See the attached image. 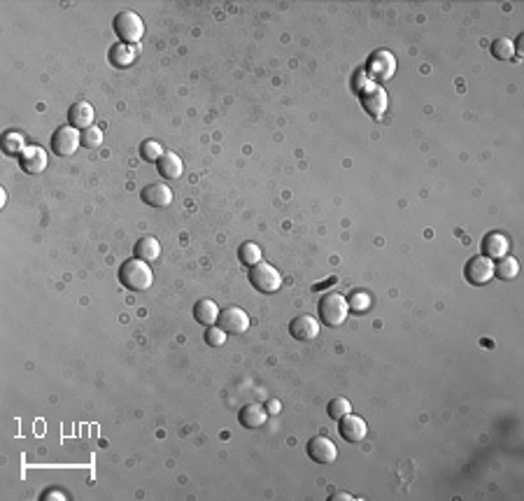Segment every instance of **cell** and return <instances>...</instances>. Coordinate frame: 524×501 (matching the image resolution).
<instances>
[{
    "label": "cell",
    "instance_id": "cell-6",
    "mask_svg": "<svg viewBox=\"0 0 524 501\" xmlns=\"http://www.w3.org/2000/svg\"><path fill=\"white\" fill-rule=\"evenodd\" d=\"M396 72V59L391 56L389 52H373L368 56V63H366V77L370 82H387V79L394 77Z\"/></svg>",
    "mask_w": 524,
    "mask_h": 501
},
{
    "label": "cell",
    "instance_id": "cell-22",
    "mask_svg": "<svg viewBox=\"0 0 524 501\" xmlns=\"http://www.w3.org/2000/svg\"><path fill=\"white\" fill-rule=\"evenodd\" d=\"M520 273V264L518 259L511 257V254H506V257L499 259V264H494V275L501 280H515Z\"/></svg>",
    "mask_w": 524,
    "mask_h": 501
},
{
    "label": "cell",
    "instance_id": "cell-15",
    "mask_svg": "<svg viewBox=\"0 0 524 501\" xmlns=\"http://www.w3.org/2000/svg\"><path fill=\"white\" fill-rule=\"evenodd\" d=\"M268 420V410L266 406L261 403H247L243 410L238 413V422L245 427V429H259L264 427Z\"/></svg>",
    "mask_w": 524,
    "mask_h": 501
},
{
    "label": "cell",
    "instance_id": "cell-29",
    "mask_svg": "<svg viewBox=\"0 0 524 501\" xmlns=\"http://www.w3.org/2000/svg\"><path fill=\"white\" fill-rule=\"evenodd\" d=\"M140 156L145 159V161H159V159L163 156V149L156 140H145L140 145Z\"/></svg>",
    "mask_w": 524,
    "mask_h": 501
},
{
    "label": "cell",
    "instance_id": "cell-25",
    "mask_svg": "<svg viewBox=\"0 0 524 501\" xmlns=\"http://www.w3.org/2000/svg\"><path fill=\"white\" fill-rule=\"evenodd\" d=\"M26 149V140L21 133H5L3 135V152L5 154H24Z\"/></svg>",
    "mask_w": 524,
    "mask_h": 501
},
{
    "label": "cell",
    "instance_id": "cell-30",
    "mask_svg": "<svg viewBox=\"0 0 524 501\" xmlns=\"http://www.w3.org/2000/svg\"><path fill=\"white\" fill-rule=\"evenodd\" d=\"M206 343L213 345V347H220L227 343V331L222 329V326H208L206 331Z\"/></svg>",
    "mask_w": 524,
    "mask_h": 501
},
{
    "label": "cell",
    "instance_id": "cell-17",
    "mask_svg": "<svg viewBox=\"0 0 524 501\" xmlns=\"http://www.w3.org/2000/svg\"><path fill=\"white\" fill-rule=\"evenodd\" d=\"M137 54H140V47L137 45L116 42V45L110 49V54H107V59H110L114 68H128V65H133V61L137 59Z\"/></svg>",
    "mask_w": 524,
    "mask_h": 501
},
{
    "label": "cell",
    "instance_id": "cell-27",
    "mask_svg": "<svg viewBox=\"0 0 524 501\" xmlns=\"http://www.w3.org/2000/svg\"><path fill=\"white\" fill-rule=\"evenodd\" d=\"M329 417L331 420H340V417H345L347 413H352V401H347L345 396H338V399H333V401H329Z\"/></svg>",
    "mask_w": 524,
    "mask_h": 501
},
{
    "label": "cell",
    "instance_id": "cell-11",
    "mask_svg": "<svg viewBox=\"0 0 524 501\" xmlns=\"http://www.w3.org/2000/svg\"><path fill=\"white\" fill-rule=\"evenodd\" d=\"M289 333L294 336L296 340H301V343H310V340H315L319 336V319L312 317L308 313L298 315L291 319L289 324Z\"/></svg>",
    "mask_w": 524,
    "mask_h": 501
},
{
    "label": "cell",
    "instance_id": "cell-28",
    "mask_svg": "<svg viewBox=\"0 0 524 501\" xmlns=\"http://www.w3.org/2000/svg\"><path fill=\"white\" fill-rule=\"evenodd\" d=\"M100 145H103V131L96 128V126L82 131V147L96 149V147H100Z\"/></svg>",
    "mask_w": 524,
    "mask_h": 501
},
{
    "label": "cell",
    "instance_id": "cell-10",
    "mask_svg": "<svg viewBox=\"0 0 524 501\" xmlns=\"http://www.w3.org/2000/svg\"><path fill=\"white\" fill-rule=\"evenodd\" d=\"M217 324H220L227 333H245L247 329H250V315H247L243 308L231 306V308L222 310Z\"/></svg>",
    "mask_w": 524,
    "mask_h": 501
},
{
    "label": "cell",
    "instance_id": "cell-13",
    "mask_svg": "<svg viewBox=\"0 0 524 501\" xmlns=\"http://www.w3.org/2000/svg\"><path fill=\"white\" fill-rule=\"evenodd\" d=\"M19 163L28 175H40L42 171H47V152L38 145H28L24 154L19 156Z\"/></svg>",
    "mask_w": 524,
    "mask_h": 501
},
{
    "label": "cell",
    "instance_id": "cell-8",
    "mask_svg": "<svg viewBox=\"0 0 524 501\" xmlns=\"http://www.w3.org/2000/svg\"><path fill=\"white\" fill-rule=\"evenodd\" d=\"M464 275L471 285H487L494 278V261L485 254H478V257L469 259V264L464 268Z\"/></svg>",
    "mask_w": 524,
    "mask_h": 501
},
{
    "label": "cell",
    "instance_id": "cell-21",
    "mask_svg": "<svg viewBox=\"0 0 524 501\" xmlns=\"http://www.w3.org/2000/svg\"><path fill=\"white\" fill-rule=\"evenodd\" d=\"M133 254L142 261H156L159 257H161V243H159L154 236H145L135 243Z\"/></svg>",
    "mask_w": 524,
    "mask_h": 501
},
{
    "label": "cell",
    "instance_id": "cell-12",
    "mask_svg": "<svg viewBox=\"0 0 524 501\" xmlns=\"http://www.w3.org/2000/svg\"><path fill=\"white\" fill-rule=\"evenodd\" d=\"M308 457L312 462H317V464H331V462H336L338 448H336V443H333L331 439L315 436V439L308 441Z\"/></svg>",
    "mask_w": 524,
    "mask_h": 501
},
{
    "label": "cell",
    "instance_id": "cell-2",
    "mask_svg": "<svg viewBox=\"0 0 524 501\" xmlns=\"http://www.w3.org/2000/svg\"><path fill=\"white\" fill-rule=\"evenodd\" d=\"M319 322L324 326H340L345 324V319L349 315V306H347V299L343 294L338 292H329L324 294L322 299H319Z\"/></svg>",
    "mask_w": 524,
    "mask_h": 501
},
{
    "label": "cell",
    "instance_id": "cell-9",
    "mask_svg": "<svg viewBox=\"0 0 524 501\" xmlns=\"http://www.w3.org/2000/svg\"><path fill=\"white\" fill-rule=\"evenodd\" d=\"M338 432H340V439H345L347 443H361L368 434V425L363 417L354 415V413H347L345 417L338 420Z\"/></svg>",
    "mask_w": 524,
    "mask_h": 501
},
{
    "label": "cell",
    "instance_id": "cell-31",
    "mask_svg": "<svg viewBox=\"0 0 524 501\" xmlns=\"http://www.w3.org/2000/svg\"><path fill=\"white\" fill-rule=\"evenodd\" d=\"M42 499H45V501H52V499L65 501V495H63V492H58V490H49L47 495H42Z\"/></svg>",
    "mask_w": 524,
    "mask_h": 501
},
{
    "label": "cell",
    "instance_id": "cell-33",
    "mask_svg": "<svg viewBox=\"0 0 524 501\" xmlns=\"http://www.w3.org/2000/svg\"><path fill=\"white\" fill-rule=\"evenodd\" d=\"M331 501H354L352 495H347V492H338V495H333Z\"/></svg>",
    "mask_w": 524,
    "mask_h": 501
},
{
    "label": "cell",
    "instance_id": "cell-18",
    "mask_svg": "<svg viewBox=\"0 0 524 501\" xmlns=\"http://www.w3.org/2000/svg\"><path fill=\"white\" fill-rule=\"evenodd\" d=\"M511 252V241H508V236H504V234H487L485 238H483V254L485 257H490V259H501V257H506V254Z\"/></svg>",
    "mask_w": 524,
    "mask_h": 501
},
{
    "label": "cell",
    "instance_id": "cell-24",
    "mask_svg": "<svg viewBox=\"0 0 524 501\" xmlns=\"http://www.w3.org/2000/svg\"><path fill=\"white\" fill-rule=\"evenodd\" d=\"M238 259H240V264H245L247 268L257 266L261 261V248L257 243H243L238 248Z\"/></svg>",
    "mask_w": 524,
    "mask_h": 501
},
{
    "label": "cell",
    "instance_id": "cell-14",
    "mask_svg": "<svg viewBox=\"0 0 524 501\" xmlns=\"http://www.w3.org/2000/svg\"><path fill=\"white\" fill-rule=\"evenodd\" d=\"M142 201L152 208H168L173 203V192H170L168 185L152 182L142 189Z\"/></svg>",
    "mask_w": 524,
    "mask_h": 501
},
{
    "label": "cell",
    "instance_id": "cell-5",
    "mask_svg": "<svg viewBox=\"0 0 524 501\" xmlns=\"http://www.w3.org/2000/svg\"><path fill=\"white\" fill-rule=\"evenodd\" d=\"M250 282L261 294H275L282 287V273L266 261H259L257 266L250 268Z\"/></svg>",
    "mask_w": 524,
    "mask_h": 501
},
{
    "label": "cell",
    "instance_id": "cell-7",
    "mask_svg": "<svg viewBox=\"0 0 524 501\" xmlns=\"http://www.w3.org/2000/svg\"><path fill=\"white\" fill-rule=\"evenodd\" d=\"M82 145V133L75 126H61L52 135V152L56 156H72Z\"/></svg>",
    "mask_w": 524,
    "mask_h": 501
},
{
    "label": "cell",
    "instance_id": "cell-32",
    "mask_svg": "<svg viewBox=\"0 0 524 501\" xmlns=\"http://www.w3.org/2000/svg\"><path fill=\"white\" fill-rule=\"evenodd\" d=\"M266 410L271 413V415H275V413H280V401H278V399H271V401L266 403Z\"/></svg>",
    "mask_w": 524,
    "mask_h": 501
},
{
    "label": "cell",
    "instance_id": "cell-23",
    "mask_svg": "<svg viewBox=\"0 0 524 501\" xmlns=\"http://www.w3.org/2000/svg\"><path fill=\"white\" fill-rule=\"evenodd\" d=\"M490 52H492L494 59H499V61H513L515 59V45L508 38H497V40H494Z\"/></svg>",
    "mask_w": 524,
    "mask_h": 501
},
{
    "label": "cell",
    "instance_id": "cell-4",
    "mask_svg": "<svg viewBox=\"0 0 524 501\" xmlns=\"http://www.w3.org/2000/svg\"><path fill=\"white\" fill-rule=\"evenodd\" d=\"M114 33L119 35L121 42L126 45H137L145 35V21L140 19V14L133 10H121L112 21Z\"/></svg>",
    "mask_w": 524,
    "mask_h": 501
},
{
    "label": "cell",
    "instance_id": "cell-16",
    "mask_svg": "<svg viewBox=\"0 0 524 501\" xmlns=\"http://www.w3.org/2000/svg\"><path fill=\"white\" fill-rule=\"evenodd\" d=\"M93 119H96V112H93V105L86 103V100H79V103L72 105L70 112H68L70 126H75L77 131L79 128H82V131L91 128L93 126Z\"/></svg>",
    "mask_w": 524,
    "mask_h": 501
},
{
    "label": "cell",
    "instance_id": "cell-20",
    "mask_svg": "<svg viewBox=\"0 0 524 501\" xmlns=\"http://www.w3.org/2000/svg\"><path fill=\"white\" fill-rule=\"evenodd\" d=\"M220 313H222V310L217 308V303H215V301H210V299H201V301L194 306V317H196V322H201L203 326H215V324H217V319H220Z\"/></svg>",
    "mask_w": 524,
    "mask_h": 501
},
{
    "label": "cell",
    "instance_id": "cell-3",
    "mask_svg": "<svg viewBox=\"0 0 524 501\" xmlns=\"http://www.w3.org/2000/svg\"><path fill=\"white\" fill-rule=\"evenodd\" d=\"M361 79H363V75L359 77V82H361ZM354 89H356V93H359L363 110H366L370 117L380 119L382 114L387 112V91H384L380 84H375V82H370V79H368V82L356 84Z\"/></svg>",
    "mask_w": 524,
    "mask_h": 501
},
{
    "label": "cell",
    "instance_id": "cell-26",
    "mask_svg": "<svg viewBox=\"0 0 524 501\" xmlns=\"http://www.w3.org/2000/svg\"><path fill=\"white\" fill-rule=\"evenodd\" d=\"M347 306L349 310H354V313H366L370 308V294L363 292V289H354L352 296L347 299Z\"/></svg>",
    "mask_w": 524,
    "mask_h": 501
},
{
    "label": "cell",
    "instance_id": "cell-19",
    "mask_svg": "<svg viewBox=\"0 0 524 501\" xmlns=\"http://www.w3.org/2000/svg\"><path fill=\"white\" fill-rule=\"evenodd\" d=\"M156 168L161 178L177 180L182 173H184V163H182V159L177 154H173V152H163V156L156 161Z\"/></svg>",
    "mask_w": 524,
    "mask_h": 501
},
{
    "label": "cell",
    "instance_id": "cell-1",
    "mask_svg": "<svg viewBox=\"0 0 524 501\" xmlns=\"http://www.w3.org/2000/svg\"><path fill=\"white\" fill-rule=\"evenodd\" d=\"M119 280L123 287L130 289V292H145V289H149L152 282H154V273H152L147 261L133 257L121 264Z\"/></svg>",
    "mask_w": 524,
    "mask_h": 501
}]
</instances>
